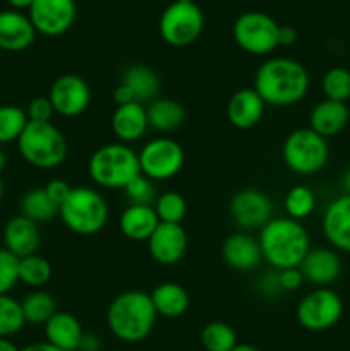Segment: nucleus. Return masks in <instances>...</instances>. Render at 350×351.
<instances>
[{"instance_id": "7", "label": "nucleus", "mask_w": 350, "mask_h": 351, "mask_svg": "<svg viewBox=\"0 0 350 351\" xmlns=\"http://www.w3.org/2000/svg\"><path fill=\"white\" fill-rule=\"evenodd\" d=\"M281 156L288 170L297 175H316L328 165V139L316 134L309 127L295 129L285 137Z\"/></svg>"}, {"instance_id": "22", "label": "nucleus", "mask_w": 350, "mask_h": 351, "mask_svg": "<svg viewBox=\"0 0 350 351\" xmlns=\"http://www.w3.org/2000/svg\"><path fill=\"white\" fill-rule=\"evenodd\" d=\"M222 256L226 266L239 273L254 271L263 261L257 240L244 232L232 233L230 237H226L222 247Z\"/></svg>"}, {"instance_id": "21", "label": "nucleus", "mask_w": 350, "mask_h": 351, "mask_svg": "<svg viewBox=\"0 0 350 351\" xmlns=\"http://www.w3.org/2000/svg\"><path fill=\"white\" fill-rule=\"evenodd\" d=\"M110 127L119 143L130 144L143 139L150 129L146 106L137 101L117 106Z\"/></svg>"}, {"instance_id": "39", "label": "nucleus", "mask_w": 350, "mask_h": 351, "mask_svg": "<svg viewBox=\"0 0 350 351\" xmlns=\"http://www.w3.org/2000/svg\"><path fill=\"white\" fill-rule=\"evenodd\" d=\"M19 283V259L7 249H0V295H9Z\"/></svg>"}, {"instance_id": "36", "label": "nucleus", "mask_w": 350, "mask_h": 351, "mask_svg": "<svg viewBox=\"0 0 350 351\" xmlns=\"http://www.w3.org/2000/svg\"><path fill=\"white\" fill-rule=\"evenodd\" d=\"M24 319L21 302L10 295H0V338H10L23 331Z\"/></svg>"}, {"instance_id": "27", "label": "nucleus", "mask_w": 350, "mask_h": 351, "mask_svg": "<svg viewBox=\"0 0 350 351\" xmlns=\"http://www.w3.org/2000/svg\"><path fill=\"white\" fill-rule=\"evenodd\" d=\"M124 86L132 91L134 98L137 103H151L153 99L158 98L160 95L161 82L156 72L151 67L143 64L129 65L126 71L122 72V79H120Z\"/></svg>"}, {"instance_id": "13", "label": "nucleus", "mask_w": 350, "mask_h": 351, "mask_svg": "<svg viewBox=\"0 0 350 351\" xmlns=\"http://www.w3.org/2000/svg\"><path fill=\"white\" fill-rule=\"evenodd\" d=\"M48 99L57 115L74 119L88 110L91 103V89L81 75L64 74L51 82Z\"/></svg>"}, {"instance_id": "44", "label": "nucleus", "mask_w": 350, "mask_h": 351, "mask_svg": "<svg viewBox=\"0 0 350 351\" xmlns=\"http://www.w3.org/2000/svg\"><path fill=\"white\" fill-rule=\"evenodd\" d=\"M113 101H115L117 106L120 105H127V103H134L136 98H134L132 91H130L127 86H124L122 82H119L115 89H113Z\"/></svg>"}, {"instance_id": "42", "label": "nucleus", "mask_w": 350, "mask_h": 351, "mask_svg": "<svg viewBox=\"0 0 350 351\" xmlns=\"http://www.w3.org/2000/svg\"><path fill=\"white\" fill-rule=\"evenodd\" d=\"M45 191H47V194L50 195L51 201H54L55 204L60 206L62 202L67 199V195L71 194L72 187L67 184V182L62 180V178H54V180H50L47 185H45Z\"/></svg>"}, {"instance_id": "20", "label": "nucleus", "mask_w": 350, "mask_h": 351, "mask_svg": "<svg viewBox=\"0 0 350 351\" xmlns=\"http://www.w3.org/2000/svg\"><path fill=\"white\" fill-rule=\"evenodd\" d=\"M263 101L254 88H242L230 96L226 103V119L235 129L247 130L256 127L264 115Z\"/></svg>"}, {"instance_id": "18", "label": "nucleus", "mask_w": 350, "mask_h": 351, "mask_svg": "<svg viewBox=\"0 0 350 351\" xmlns=\"http://www.w3.org/2000/svg\"><path fill=\"white\" fill-rule=\"evenodd\" d=\"M3 249L23 259L38 252L41 242V233L38 223L24 218L23 215L12 216L3 226Z\"/></svg>"}, {"instance_id": "47", "label": "nucleus", "mask_w": 350, "mask_h": 351, "mask_svg": "<svg viewBox=\"0 0 350 351\" xmlns=\"http://www.w3.org/2000/svg\"><path fill=\"white\" fill-rule=\"evenodd\" d=\"M14 10H23V9H30L33 0H5Z\"/></svg>"}, {"instance_id": "6", "label": "nucleus", "mask_w": 350, "mask_h": 351, "mask_svg": "<svg viewBox=\"0 0 350 351\" xmlns=\"http://www.w3.org/2000/svg\"><path fill=\"white\" fill-rule=\"evenodd\" d=\"M17 151L27 165L40 170H54L65 161L67 139L51 122H27L17 139Z\"/></svg>"}, {"instance_id": "52", "label": "nucleus", "mask_w": 350, "mask_h": 351, "mask_svg": "<svg viewBox=\"0 0 350 351\" xmlns=\"http://www.w3.org/2000/svg\"><path fill=\"white\" fill-rule=\"evenodd\" d=\"M3 197V182H2V177H0V201H2Z\"/></svg>"}, {"instance_id": "3", "label": "nucleus", "mask_w": 350, "mask_h": 351, "mask_svg": "<svg viewBox=\"0 0 350 351\" xmlns=\"http://www.w3.org/2000/svg\"><path fill=\"white\" fill-rule=\"evenodd\" d=\"M156 311L150 293L129 290L117 295L106 311V324L117 339L126 343L144 341L156 324Z\"/></svg>"}, {"instance_id": "29", "label": "nucleus", "mask_w": 350, "mask_h": 351, "mask_svg": "<svg viewBox=\"0 0 350 351\" xmlns=\"http://www.w3.org/2000/svg\"><path fill=\"white\" fill-rule=\"evenodd\" d=\"M21 215L34 223H47L58 215V204L51 201L45 187L30 189L21 199Z\"/></svg>"}, {"instance_id": "30", "label": "nucleus", "mask_w": 350, "mask_h": 351, "mask_svg": "<svg viewBox=\"0 0 350 351\" xmlns=\"http://www.w3.org/2000/svg\"><path fill=\"white\" fill-rule=\"evenodd\" d=\"M21 307H23L26 324L33 326H45L48 322V319L57 312L55 298L43 290H34L31 293H27L21 300Z\"/></svg>"}, {"instance_id": "23", "label": "nucleus", "mask_w": 350, "mask_h": 351, "mask_svg": "<svg viewBox=\"0 0 350 351\" xmlns=\"http://www.w3.org/2000/svg\"><path fill=\"white\" fill-rule=\"evenodd\" d=\"M350 119V112L347 103L333 101V99H323L309 115V129L314 130L325 139L336 136L347 127Z\"/></svg>"}, {"instance_id": "28", "label": "nucleus", "mask_w": 350, "mask_h": 351, "mask_svg": "<svg viewBox=\"0 0 350 351\" xmlns=\"http://www.w3.org/2000/svg\"><path fill=\"white\" fill-rule=\"evenodd\" d=\"M148 123L158 132H174L184 123L185 110L178 101L170 98H156L146 108Z\"/></svg>"}, {"instance_id": "41", "label": "nucleus", "mask_w": 350, "mask_h": 351, "mask_svg": "<svg viewBox=\"0 0 350 351\" xmlns=\"http://www.w3.org/2000/svg\"><path fill=\"white\" fill-rule=\"evenodd\" d=\"M277 276H278V285H280L281 291H295L301 288L302 283H304V276H302L299 267L277 271Z\"/></svg>"}, {"instance_id": "25", "label": "nucleus", "mask_w": 350, "mask_h": 351, "mask_svg": "<svg viewBox=\"0 0 350 351\" xmlns=\"http://www.w3.org/2000/svg\"><path fill=\"white\" fill-rule=\"evenodd\" d=\"M158 225L160 219L153 206L129 204L119 218L120 232L132 242H148Z\"/></svg>"}, {"instance_id": "33", "label": "nucleus", "mask_w": 350, "mask_h": 351, "mask_svg": "<svg viewBox=\"0 0 350 351\" xmlns=\"http://www.w3.org/2000/svg\"><path fill=\"white\" fill-rule=\"evenodd\" d=\"M201 343L206 351H232L237 346V335L226 322L213 321L202 328Z\"/></svg>"}, {"instance_id": "1", "label": "nucleus", "mask_w": 350, "mask_h": 351, "mask_svg": "<svg viewBox=\"0 0 350 351\" xmlns=\"http://www.w3.org/2000/svg\"><path fill=\"white\" fill-rule=\"evenodd\" d=\"M253 88L266 105L292 106L307 95L309 74L294 58L273 57L259 65Z\"/></svg>"}, {"instance_id": "12", "label": "nucleus", "mask_w": 350, "mask_h": 351, "mask_svg": "<svg viewBox=\"0 0 350 351\" xmlns=\"http://www.w3.org/2000/svg\"><path fill=\"white\" fill-rule=\"evenodd\" d=\"M27 10L36 33L50 38L67 33L78 16L75 0H33Z\"/></svg>"}, {"instance_id": "32", "label": "nucleus", "mask_w": 350, "mask_h": 351, "mask_svg": "<svg viewBox=\"0 0 350 351\" xmlns=\"http://www.w3.org/2000/svg\"><path fill=\"white\" fill-rule=\"evenodd\" d=\"M51 264L43 256H27L19 259V281L26 287L40 290L51 280Z\"/></svg>"}, {"instance_id": "34", "label": "nucleus", "mask_w": 350, "mask_h": 351, "mask_svg": "<svg viewBox=\"0 0 350 351\" xmlns=\"http://www.w3.org/2000/svg\"><path fill=\"white\" fill-rule=\"evenodd\" d=\"M27 122L30 119L24 108L17 105H0V144L17 143Z\"/></svg>"}, {"instance_id": "49", "label": "nucleus", "mask_w": 350, "mask_h": 351, "mask_svg": "<svg viewBox=\"0 0 350 351\" xmlns=\"http://www.w3.org/2000/svg\"><path fill=\"white\" fill-rule=\"evenodd\" d=\"M342 187H343V191H345V192H343V194H349L350 195V168L345 171V173H343Z\"/></svg>"}, {"instance_id": "45", "label": "nucleus", "mask_w": 350, "mask_h": 351, "mask_svg": "<svg viewBox=\"0 0 350 351\" xmlns=\"http://www.w3.org/2000/svg\"><path fill=\"white\" fill-rule=\"evenodd\" d=\"M102 348V341H100L98 336L95 335H84L82 336V341L79 345V351H100Z\"/></svg>"}, {"instance_id": "4", "label": "nucleus", "mask_w": 350, "mask_h": 351, "mask_svg": "<svg viewBox=\"0 0 350 351\" xmlns=\"http://www.w3.org/2000/svg\"><path fill=\"white\" fill-rule=\"evenodd\" d=\"M88 173L98 187L124 191L141 175L139 158L129 144H103L89 158Z\"/></svg>"}, {"instance_id": "11", "label": "nucleus", "mask_w": 350, "mask_h": 351, "mask_svg": "<svg viewBox=\"0 0 350 351\" xmlns=\"http://www.w3.org/2000/svg\"><path fill=\"white\" fill-rule=\"evenodd\" d=\"M295 315L299 324L307 331H328L342 319L343 302L331 288H316L301 298Z\"/></svg>"}, {"instance_id": "35", "label": "nucleus", "mask_w": 350, "mask_h": 351, "mask_svg": "<svg viewBox=\"0 0 350 351\" xmlns=\"http://www.w3.org/2000/svg\"><path fill=\"white\" fill-rule=\"evenodd\" d=\"M154 211H156L160 223H175V225H182V221L187 216V201L184 195L178 194L175 191L163 192L158 195L156 202H154Z\"/></svg>"}, {"instance_id": "9", "label": "nucleus", "mask_w": 350, "mask_h": 351, "mask_svg": "<svg viewBox=\"0 0 350 351\" xmlns=\"http://www.w3.org/2000/svg\"><path fill=\"white\" fill-rule=\"evenodd\" d=\"M278 27L280 24L266 12L249 10L233 23V40L246 53L264 57L278 47Z\"/></svg>"}, {"instance_id": "31", "label": "nucleus", "mask_w": 350, "mask_h": 351, "mask_svg": "<svg viewBox=\"0 0 350 351\" xmlns=\"http://www.w3.org/2000/svg\"><path fill=\"white\" fill-rule=\"evenodd\" d=\"M283 208L288 218L295 221H302L307 216L312 215L316 209V194L311 187L304 184L294 185L290 191L285 194Z\"/></svg>"}, {"instance_id": "26", "label": "nucleus", "mask_w": 350, "mask_h": 351, "mask_svg": "<svg viewBox=\"0 0 350 351\" xmlns=\"http://www.w3.org/2000/svg\"><path fill=\"white\" fill-rule=\"evenodd\" d=\"M151 302L154 305V311L158 315L165 319H177L187 312L191 300L189 293L182 285L175 281H165L154 287L150 293Z\"/></svg>"}, {"instance_id": "38", "label": "nucleus", "mask_w": 350, "mask_h": 351, "mask_svg": "<svg viewBox=\"0 0 350 351\" xmlns=\"http://www.w3.org/2000/svg\"><path fill=\"white\" fill-rule=\"evenodd\" d=\"M126 197L129 201V204H139V206H154L158 195L156 189H154V182L150 180L144 175L134 178L126 189Z\"/></svg>"}, {"instance_id": "2", "label": "nucleus", "mask_w": 350, "mask_h": 351, "mask_svg": "<svg viewBox=\"0 0 350 351\" xmlns=\"http://www.w3.org/2000/svg\"><path fill=\"white\" fill-rule=\"evenodd\" d=\"M264 263L275 271L299 267L311 250V239L301 221L281 216L271 218L257 237Z\"/></svg>"}, {"instance_id": "43", "label": "nucleus", "mask_w": 350, "mask_h": 351, "mask_svg": "<svg viewBox=\"0 0 350 351\" xmlns=\"http://www.w3.org/2000/svg\"><path fill=\"white\" fill-rule=\"evenodd\" d=\"M299 34L295 27L280 26L278 27V47H292L297 41Z\"/></svg>"}, {"instance_id": "40", "label": "nucleus", "mask_w": 350, "mask_h": 351, "mask_svg": "<svg viewBox=\"0 0 350 351\" xmlns=\"http://www.w3.org/2000/svg\"><path fill=\"white\" fill-rule=\"evenodd\" d=\"M54 113V106H51L48 96H36V98L31 99L26 108L30 122H50Z\"/></svg>"}, {"instance_id": "46", "label": "nucleus", "mask_w": 350, "mask_h": 351, "mask_svg": "<svg viewBox=\"0 0 350 351\" xmlns=\"http://www.w3.org/2000/svg\"><path fill=\"white\" fill-rule=\"evenodd\" d=\"M21 351H64V350L50 345L48 341H38V343H31V345L24 346V348H21Z\"/></svg>"}, {"instance_id": "15", "label": "nucleus", "mask_w": 350, "mask_h": 351, "mask_svg": "<svg viewBox=\"0 0 350 351\" xmlns=\"http://www.w3.org/2000/svg\"><path fill=\"white\" fill-rule=\"evenodd\" d=\"M187 232L184 226L175 223H160L153 235L148 239L150 256L161 266H174L180 263L187 252Z\"/></svg>"}, {"instance_id": "51", "label": "nucleus", "mask_w": 350, "mask_h": 351, "mask_svg": "<svg viewBox=\"0 0 350 351\" xmlns=\"http://www.w3.org/2000/svg\"><path fill=\"white\" fill-rule=\"evenodd\" d=\"M5 163H7L5 153H3V151L0 149V173H2V170H3V168H5Z\"/></svg>"}, {"instance_id": "19", "label": "nucleus", "mask_w": 350, "mask_h": 351, "mask_svg": "<svg viewBox=\"0 0 350 351\" xmlns=\"http://www.w3.org/2000/svg\"><path fill=\"white\" fill-rule=\"evenodd\" d=\"M36 29L21 10H0V50L23 51L34 43Z\"/></svg>"}, {"instance_id": "37", "label": "nucleus", "mask_w": 350, "mask_h": 351, "mask_svg": "<svg viewBox=\"0 0 350 351\" xmlns=\"http://www.w3.org/2000/svg\"><path fill=\"white\" fill-rule=\"evenodd\" d=\"M323 95L326 99L347 103L350 98V71L345 67H331L321 81Z\"/></svg>"}, {"instance_id": "50", "label": "nucleus", "mask_w": 350, "mask_h": 351, "mask_svg": "<svg viewBox=\"0 0 350 351\" xmlns=\"http://www.w3.org/2000/svg\"><path fill=\"white\" fill-rule=\"evenodd\" d=\"M232 351H259V350H257L256 346L249 345V343H240V345L237 343V346Z\"/></svg>"}, {"instance_id": "17", "label": "nucleus", "mask_w": 350, "mask_h": 351, "mask_svg": "<svg viewBox=\"0 0 350 351\" xmlns=\"http://www.w3.org/2000/svg\"><path fill=\"white\" fill-rule=\"evenodd\" d=\"M304 281L318 288H328L342 274V261L333 249H311L299 266Z\"/></svg>"}, {"instance_id": "8", "label": "nucleus", "mask_w": 350, "mask_h": 351, "mask_svg": "<svg viewBox=\"0 0 350 351\" xmlns=\"http://www.w3.org/2000/svg\"><path fill=\"white\" fill-rule=\"evenodd\" d=\"M158 29L170 47H189L205 29V14L194 0H174L161 12Z\"/></svg>"}, {"instance_id": "5", "label": "nucleus", "mask_w": 350, "mask_h": 351, "mask_svg": "<svg viewBox=\"0 0 350 351\" xmlns=\"http://www.w3.org/2000/svg\"><path fill=\"white\" fill-rule=\"evenodd\" d=\"M62 223L72 233L91 237L102 232L108 223V202L102 192L93 187H72L71 194L58 206Z\"/></svg>"}, {"instance_id": "48", "label": "nucleus", "mask_w": 350, "mask_h": 351, "mask_svg": "<svg viewBox=\"0 0 350 351\" xmlns=\"http://www.w3.org/2000/svg\"><path fill=\"white\" fill-rule=\"evenodd\" d=\"M0 351H21L10 341V338H0Z\"/></svg>"}, {"instance_id": "14", "label": "nucleus", "mask_w": 350, "mask_h": 351, "mask_svg": "<svg viewBox=\"0 0 350 351\" xmlns=\"http://www.w3.org/2000/svg\"><path fill=\"white\" fill-rule=\"evenodd\" d=\"M273 215L271 199L257 189H242L230 201V216L242 230L263 228Z\"/></svg>"}, {"instance_id": "10", "label": "nucleus", "mask_w": 350, "mask_h": 351, "mask_svg": "<svg viewBox=\"0 0 350 351\" xmlns=\"http://www.w3.org/2000/svg\"><path fill=\"white\" fill-rule=\"evenodd\" d=\"M141 175L153 182L172 180L180 173L185 153L180 144L172 137H156L148 141L137 153Z\"/></svg>"}, {"instance_id": "24", "label": "nucleus", "mask_w": 350, "mask_h": 351, "mask_svg": "<svg viewBox=\"0 0 350 351\" xmlns=\"http://www.w3.org/2000/svg\"><path fill=\"white\" fill-rule=\"evenodd\" d=\"M45 328V341L64 351H78L82 341L81 322L71 312L57 311L48 319Z\"/></svg>"}, {"instance_id": "16", "label": "nucleus", "mask_w": 350, "mask_h": 351, "mask_svg": "<svg viewBox=\"0 0 350 351\" xmlns=\"http://www.w3.org/2000/svg\"><path fill=\"white\" fill-rule=\"evenodd\" d=\"M325 239L335 250L350 254V195L342 194L328 202L321 219Z\"/></svg>"}]
</instances>
